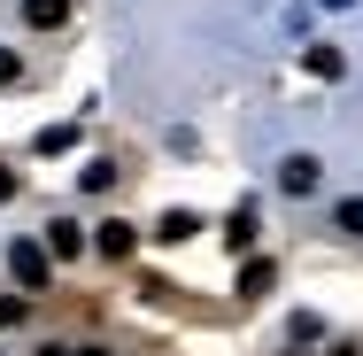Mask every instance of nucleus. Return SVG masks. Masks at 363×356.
Returning <instances> with one entry per match:
<instances>
[{"instance_id":"obj_1","label":"nucleus","mask_w":363,"mask_h":356,"mask_svg":"<svg viewBox=\"0 0 363 356\" xmlns=\"http://www.w3.org/2000/svg\"><path fill=\"white\" fill-rule=\"evenodd\" d=\"M8 271H16L23 294H47V279H55V248H47V240H16V248H8Z\"/></svg>"},{"instance_id":"obj_2","label":"nucleus","mask_w":363,"mask_h":356,"mask_svg":"<svg viewBox=\"0 0 363 356\" xmlns=\"http://www.w3.org/2000/svg\"><path fill=\"white\" fill-rule=\"evenodd\" d=\"M279 186H286L294 202L317 194V186H325V163H317V155H286V163H279Z\"/></svg>"},{"instance_id":"obj_3","label":"nucleus","mask_w":363,"mask_h":356,"mask_svg":"<svg viewBox=\"0 0 363 356\" xmlns=\"http://www.w3.org/2000/svg\"><path fill=\"white\" fill-rule=\"evenodd\" d=\"M271 279H279V264H271V256H247V264H240V302H263Z\"/></svg>"},{"instance_id":"obj_4","label":"nucleus","mask_w":363,"mask_h":356,"mask_svg":"<svg viewBox=\"0 0 363 356\" xmlns=\"http://www.w3.org/2000/svg\"><path fill=\"white\" fill-rule=\"evenodd\" d=\"M93 248H101L108 264H124V256H132V225H124V217H108V225H93Z\"/></svg>"},{"instance_id":"obj_5","label":"nucleus","mask_w":363,"mask_h":356,"mask_svg":"<svg viewBox=\"0 0 363 356\" xmlns=\"http://www.w3.org/2000/svg\"><path fill=\"white\" fill-rule=\"evenodd\" d=\"M23 23L31 31H62L70 23V0H23Z\"/></svg>"},{"instance_id":"obj_6","label":"nucleus","mask_w":363,"mask_h":356,"mask_svg":"<svg viewBox=\"0 0 363 356\" xmlns=\"http://www.w3.org/2000/svg\"><path fill=\"white\" fill-rule=\"evenodd\" d=\"M224 248H232V256H247V248H255V210H247V202L224 217Z\"/></svg>"},{"instance_id":"obj_7","label":"nucleus","mask_w":363,"mask_h":356,"mask_svg":"<svg viewBox=\"0 0 363 356\" xmlns=\"http://www.w3.org/2000/svg\"><path fill=\"white\" fill-rule=\"evenodd\" d=\"M194 232H201V217H194V210H170L162 225H155V240H162V248H178V240H194Z\"/></svg>"},{"instance_id":"obj_8","label":"nucleus","mask_w":363,"mask_h":356,"mask_svg":"<svg viewBox=\"0 0 363 356\" xmlns=\"http://www.w3.org/2000/svg\"><path fill=\"white\" fill-rule=\"evenodd\" d=\"M47 248H55V256H77V248H85V225L55 217V225H47Z\"/></svg>"},{"instance_id":"obj_9","label":"nucleus","mask_w":363,"mask_h":356,"mask_svg":"<svg viewBox=\"0 0 363 356\" xmlns=\"http://www.w3.org/2000/svg\"><path fill=\"white\" fill-rule=\"evenodd\" d=\"M333 232H348V240H363V194H348V202L333 210Z\"/></svg>"},{"instance_id":"obj_10","label":"nucleus","mask_w":363,"mask_h":356,"mask_svg":"<svg viewBox=\"0 0 363 356\" xmlns=\"http://www.w3.org/2000/svg\"><path fill=\"white\" fill-rule=\"evenodd\" d=\"M301 63H309V70H317V77H340V70H348V55H340V47H309Z\"/></svg>"},{"instance_id":"obj_11","label":"nucleus","mask_w":363,"mask_h":356,"mask_svg":"<svg viewBox=\"0 0 363 356\" xmlns=\"http://www.w3.org/2000/svg\"><path fill=\"white\" fill-rule=\"evenodd\" d=\"M70 140H77L70 124H47V132H39V155H62V147H70Z\"/></svg>"},{"instance_id":"obj_12","label":"nucleus","mask_w":363,"mask_h":356,"mask_svg":"<svg viewBox=\"0 0 363 356\" xmlns=\"http://www.w3.org/2000/svg\"><path fill=\"white\" fill-rule=\"evenodd\" d=\"M0 85H16V55L8 47H0Z\"/></svg>"},{"instance_id":"obj_13","label":"nucleus","mask_w":363,"mask_h":356,"mask_svg":"<svg viewBox=\"0 0 363 356\" xmlns=\"http://www.w3.org/2000/svg\"><path fill=\"white\" fill-rule=\"evenodd\" d=\"M47 356H108V349H47Z\"/></svg>"},{"instance_id":"obj_14","label":"nucleus","mask_w":363,"mask_h":356,"mask_svg":"<svg viewBox=\"0 0 363 356\" xmlns=\"http://www.w3.org/2000/svg\"><path fill=\"white\" fill-rule=\"evenodd\" d=\"M8 194H16V171H0V202H8Z\"/></svg>"},{"instance_id":"obj_15","label":"nucleus","mask_w":363,"mask_h":356,"mask_svg":"<svg viewBox=\"0 0 363 356\" xmlns=\"http://www.w3.org/2000/svg\"><path fill=\"white\" fill-rule=\"evenodd\" d=\"M317 8H356V0H317Z\"/></svg>"}]
</instances>
